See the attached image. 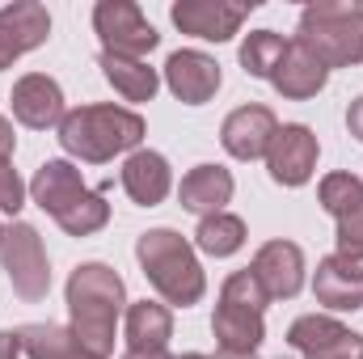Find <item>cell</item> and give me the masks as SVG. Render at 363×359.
<instances>
[{"label": "cell", "instance_id": "cell-7", "mask_svg": "<svg viewBox=\"0 0 363 359\" xmlns=\"http://www.w3.org/2000/svg\"><path fill=\"white\" fill-rule=\"evenodd\" d=\"M93 26H97V34H101V43H106L110 55L144 60V55L161 43V34H157L152 21L144 17V9H140V4H127V0H101V4L93 9Z\"/></svg>", "mask_w": 363, "mask_h": 359}, {"label": "cell", "instance_id": "cell-22", "mask_svg": "<svg viewBox=\"0 0 363 359\" xmlns=\"http://www.w3.org/2000/svg\"><path fill=\"white\" fill-rule=\"evenodd\" d=\"M101 77L114 85V93L123 97V101H152V93H157V72L144 64V60H131V55H110V51H101Z\"/></svg>", "mask_w": 363, "mask_h": 359}, {"label": "cell", "instance_id": "cell-14", "mask_svg": "<svg viewBox=\"0 0 363 359\" xmlns=\"http://www.w3.org/2000/svg\"><path fill=\"white\" fill-rule=\"evenodd\" d=\"M165 81L186 106H203L220 89V64L203 51H174L165 64Z\"/></svg>", "mask_w": 363, "mask_h": 359}, {"label": "cell", "instance_id": "cell-26", "mask_svg": "<svg viewBox=\"0 0 363 359\" xmlns=\"http://www.w3.org/2000/svg\"><path fill=\"white\" fill-rule=\"evenodd\" d=\"M321 207L334 220L351 216L355 207H363V182L355 174H330V178L321 182Z\"/></svg>", "mask_w": 363, "mask_h": 359}, {"label": "cell", "instance_id": "cell-28", "mask_svg": "<svg viewBox=\"0 0 363 359\" xmlns=\"http://www.w3.org/2000/svg\"><path fill=\"white\" fill-rule=\"evenodd\" d=\"M338 254L351 263H363V207L338 220Z\"/></svg>", "mask_w": 363, "mask_h": 359}, {"label": "cell", "instance_id": "cell-12", "mask_svg": "<svg viewBox=\"0 0 363 359\" xmlns=\"http://www.w3.org/2000/svg\"><path fill=\"white\" fill-rule=\"evenodd\" d=\"M47 34H51V17H47V9H43V4L21 0V4L0 9V72H4L17 55H26V51L43 47V43H47Z\"/></svg>", "mask_w": 363, "mask_h": 359}, {"label": "cell", "instance_id": "cell-4", "mask_svg": "<svg viewBox=\"0 0 363 359\" xmlns=\"http://www.w3.org/2000/svg\"><path fill=\"white\" fill-rule=\"evenodd\" d=\"M267 304H271V296L262 292V283L254 279V270L228 275L224 279V292H220V304H216V317H211V330H216L220 351L254 355L258 343L267 338V326H262V309Z\"/></svg>", "mask_w": 363, "mask_h": 359}, {"label": "cell", "instance_id": "cell-6", "mask_svg": "<svg viewBox=\"0 0 363 359\" xmlns=\"http://www.w3.org/2000/svg\"><path fill=\"white\" fill-rule=\"evenodd\" d=\"M0 263L9 270V283L21 300H43L51 287V267L43 254V241L30 224H9L0 241Z\"/></svg>", "mask_w": 363, "mask_h": 359}, {"label": "cell", "instance_id": "cell-20", "mask_svg": "<svg viewBox=\"0 0 363 359\" xmlns=\"http://www.w3.org/2000/svg\"><path fill=\"white\" fill-rule=\"evenodd\" d=\"M178 199H182V207L194 211V216H216L233 199V174L220 170V165H199V170H190L182 178Z\"/></svg>", "mask_w": 363, "mask_h": 359}, {"label": "cell", "instance_id": "cell-34", "mask_svg": "<svg viewBox=\"0 0 363 359\" xmlns=\"http://www.w3.org/2000/svg\"><path fill=\"white\" fill-rule=\"evenodd\" d=\"M216 359H254V355H233V351H220Z\"/></svg>", "mask_w": 363, "mask_h": 359}, {"label": "cell", "instance_id": "cell-24", "mask_svg": "<svg viewBox=\"0 0 363 359\" xmlns=\"http://www.w3.org/2000/svg\"><path fill=\"white\" fill-rule=\"evenodd\" d=\"M199 250L211 254V258H228L245 245V224L228 211H216V216H203L199 220V233H194Z\"/></svg>", "mask_w": 363, "mask_h": 359}, {"label": "cell", "instance_id": "cell-9", "mask_svg": "<svg viewBox=\"0 0 363 359\" xmlns=\"http://www.w3.org/2000/svg\"><path fill=\"white\" fill-rule=\"evenodd\" d=\"M287 343H291L296 351H304V359H359L363 355L359 334H351L347 326H338V321H330V317H317V313L291 321Z\"/></svg>", "mask_w": 363, "mask_h": 359}, {"label": "cell", "instance_id": "cell-16", "mask_svg": "<svg viewBox=\"0 0 363 359\" xmlns=\"http://www.w3.org/2000/svg\"><path fill=\"white\" fill-rule=\"evenodd\" d=\"M325 81H330V68L304 47V43H287V51H283V64L274 68V77H271V85L283 97H313V93H321L325 89Z\"/></svg>", "mask_w": 363, "mask_h": 359}, {"label": "cell", "instance_id": "cell-21", "mask_svg": "<svg viewBox=\"0 0 363 359\" xmlns=\"http://www.w3.org/2000/svg\"><path fill=\"white\" fill-rule=\"evenodd\" d=\"M174 338V313L157 300H140L127 309V343L131 351H165Z\"/></svg>", "mask_w": 363, "mask_h": 359}, {"label": "cell", "instance_id": "cell-13", "mask_svg": "<svg viewBox=\"0 0 363 359\" xmlns=\"http://www.w3.org/2000/svg\"><path fill=\"white\" fill-rule=\"evenodd\" d=\"M250 270H254V279L262 283V292L271 300H291L304 287V254L291 241H267Z\"/></svg>", "mask_w": 363, "mask_h": 359}, {"label": "cell", "instance_id": "cell-32", "mask_svg": "<svg viewBox=\"0 0 363 359\" xmlns=\"http://www.w3.org/2000/svg\"><path fill=\"white\" fill-rule=\"evenodd\" d=\"M0 359H21V343H17V334H0Z\"/></svg>", "mask_w": 363, "mask_h": 359}, {"label": "cell", "instance_id": "cell-3", "mask_svg": "<svg viewBox=\"0 0 363 359\" xmlns=\"http://www.w3.org/2000/svg\"><path fill=\"white\" fill-rule=\"evenodd\" d=\"M135 254H140V263H144V275H148V283L169 300V304H199V296H203V267H199V258H194V250L186 245V237L174 233V228H152V233H144L140 237V245H135Z\"/></svg>", "mask_w": 363, "mask_h": 359}, {"label": "cell", "instance_id": "cell-29", "mask_svg": "<svg viewBox=\"0 0 363 359\" xmlns=\"http://www.w3.org/2000/svg\"><path fill=\"white\" fill-rule=\"evenodd\" d=\"M21 178L13 174V165L9 161H0V211H9V216H17L21 211Z\"/></svg>", "mask_w": 363, "mask_h": 359}, {"label": "cell", "instance_id": "cell-19", "mask_svg": "<svg viewBox=\"0 0 363 359\" xmlns=\"http://www.w3.org/2000/svg\"><path fill=\"white\" fill-rule=\"evenodd\" d=\"M174 186L169 161L161 153H131L123 165V190L140 203V207H157Z\"/></svg>", "mask_w": 363, "mask_h": 359}, {"label": "cell", "instance_id": "cell-2", "mask_svg": "<svg viewBox=\"0 0 363 359\" xmlns=\"http://www.w3.org/2000/svg\"><path fill=\"white\" fill-rule=\"evenodd\" d=\"M140 140H144V118L123 106H81V110H68L60 123V144L93 165L135 148Z\"/></svg>", "mask_w": 363, "mask_h": 359}, {"label": "cell", "instance_id": "cell-25", "mask_svg": "<svg viewBox=\"0 0 363 359\" xmlns=\"http://www.w3.org/2000/svg\"><path fill=\"white\" fill-rule=\"evenodd\" d=\"M283 51H287V38H283V34H274V30H254V34L241 43V64H245L250 77L271 81L274 68L283 64Z\"/></svg>", "mask_w": 363, "mask_h": 359}, {"label": "cell", "instance_id": "cell-27", "mask_svg": "<svg viewBox=\"0 0 363 359\" xmlns=\"http://www.w3.org/2000/svg\"><path fill=\"white\" fill-rule=\"evenodd\" d=\"M106 220H110V207L101 203V194H85V199L72 203L55 224H60L64 233H72V237H89V233H97Z\"/></svg>", "mask_w": 363, "mask_h": 359}, {"label": "cell", "instance_id": "cell-1", "mask_svg": "<svg viewBox=\"0 0 363 359\" xmlns=\"http://www.w3.org/2000/svg\"><path fill=\"white\" fill-rule=\"evenodd\" d=\"M123 279L101 263H85L68 279V309H72V334L89 355L106 359L114 351V326L123 313Z\"/></svg>", "mask_w": 363, "mask_h": 359}, {"label": "cell", "instance_id": "cell-31", "mask_svg": "<svg viewBox=\"0 0 363 359\" xmlns=\"http://www.w3.org/2000/svg\"><path fill=\"white\" fill-rule=\"evenodd\" d=\"M13 144H17V136H13L9 118H0V161H9V157H13Z\"/></svg>", "mask_w": 363, "mask_h": 359}, {"label": "cell", "instance_id": "cell-35", "mask_svg": "<svg viewBox=\"0 0 363 359\" xmlns=\"http://www.w3.org/2000/svg\"><path fill=\"white\" fill-rule=\"evenodd\" d=\"M182 359H207V355H182Z\"/></svg>", "mask_w": 363, "mask_h": 359}, {"label": "cell", "instance_id": "cell-11", "mask_svg": "<svg viewBox=\"0 0 363 359\" xmlns=\"http://www.w3.org/2000/svg\"><path fill=\"white\" fill-rule=\"evenodd\" d=\"M274 131H279V123H274V114L267 106H241V110H233V114L224 118L220 144H224V153L237 157V161H258V157L271 153Z\"/></svg>", "mask_w": 363, "mask_h": 359}, {"label": "cell", "instance_id": "cell-10", "mask_svg": "<svg viewBox=\"0 0 363 359\" xmlns=\"http://www.w3.org/2000/svg\"><path fill=\"white\" fill-rule=\"evenodd\" d=\"M254 0L250 4H224V0H182L174 4V26L182 34H194V38H207V43H228L241 21L250 17Z\"/></svg>", "mask_w": 363, "mask_h": 359}, {"label": "cell", "instance_id": "cell-36", "mask_svg": "<svg viewBox=\"0 0 363 359\" xmlns=\"http://www.w3.org/2000/svg\"><path fill=\"white\" fill-rule=\"evenodd\" d=\"M0 241H4V228H0Z\"/></svg>", "mask_w": 363, "mask_h": 359}, {"label": "cell", "instance_id": "cell-5", "mask_svg": "<svg viewBox=\"0 0 363 359\" xmlns=\"http://www.w3.org/2000/svg\"><path fill=\"white\" fill-rule=\"evenodd\" d=\"M296 43H304L325 68L363 64V4H308Z\"/></svg>", "mask_w": 363, "mask_h": 359}, {"label": "cell", "instance_id": "cell-15", "mask_svg": "<svg viewBox=\"0 0 363 359\" xmlns=\"http://www.w3.org/2000/svg\"><path fill=\"white\" fill-rule=\"evenodd\" d=\"M13 114H17L26 127L47 131V127L64 123V93H60V85H55L51 77L30 72V77H21V81L13 85Z\"/></svg>", "mask_w": 363, "mask_h": 359}, {"label": "cell", "instance_id": "cell-18", "mask_svg": "<svg viewBox=\"0 0 363 359\" xmlns=\"http://www.w3.org/2000/svg\"><path fill=\"white\" fill-rule=\"evenodd\" d=\"M30 190H34V203H38L43 211H51L55 220H60L72 203H81V199L89 194L85 182H81V174H77L68 161H47V165L34 174Z\"/></svg>", "mask_w": 363, "mask_h": 359}, {"label": "cell", "instance_id": "cell-37", "mask_svg": "<svg viewBox=\"0 0 363 359\" xmlns=\"http://www.w3.org/2000/svg\"><path fill=\"white\" fill-rule=\"evenodd\" d=\"M359 359H363V355H359Z\"/></svg>", "mask_w": 363, "mask_h": 359}, {"label": "cell", "instance_id": "cell-30", "mask_svg": "<svg viewBox=\"0 0 363 359\" xmlns=\"http://www.w3.org/2000/svg\"><path fill=\"white\" fill-rule=\"evenodd\" d=\"M347 127H351V136H355V140H363V97L351 101V110H347Z\"/></svg>", "mask_w": 363, "mask_h": 359}, {"label": "cell", "instance_id": "cell-33", "mask_svg": "<svg viewBox=\"0 0 363 359\" xmlns=\"http://www.w3.org/2000/svg\"><path fill=\"white\" fill-rule=\"evenodd\" d=\"M123 359H169L165 351H127Z\"/></svg>", "mask_w": 363, "mask_h": 359}, {"label": "cell", "instance_id": "cell-8", "mask_svg": "<svg viewBox=\"0 0 363 359\" xmlns=\"http://www.w3.org/2000/svg\"><path fill=\"white\" fill-rule=\"evenodd\" d=\"M267 170L279 186H304L317 170V136L304 123H287L279 127L267 153Z\"/></svg>", "mask_w": 363, "mask_h": 359}, {"label": "cell", "instance_id": "cell-23", "mask_svg": "<svg viewBox=\"0 0 363 359\" xmlns=\"http://www.w3.org/2000/svg\"><path fill=\"white\" fill-rule=\"evenodd\" d=\"M13 334L30 359H97L77 343L72 330H60V326H21Z\"/></svg>", "mask_w": 363, "mask_h": 359}, {"label": "cell", "instance_id": "cell-17", "mask_svg": "<svg viewBox=\"0 0 363 359\" xmlns=\"http://www.w3.org/2000/svg\"><path fill=\"white\" fill-rule=\"evenodd\" d=\"M313 292H317V300L325 309H338V313L359 309L363 304V267L351 263V258H342V254H334V258H325L317 267Z\"/></svg>", "mask_w": 363, "mask_h": 359}]
</instances>
